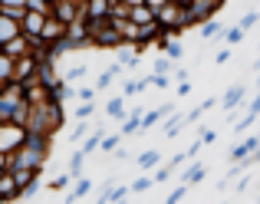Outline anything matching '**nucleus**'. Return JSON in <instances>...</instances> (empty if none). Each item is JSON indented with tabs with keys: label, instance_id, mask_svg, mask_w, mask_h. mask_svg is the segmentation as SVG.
I'll return each mask as SVG.
<instances>
[{
	"label": "nucleus",
	"instance_id": "20e7f679",
	"mask_svg": "<svg viewBox=\"0 0 260 204\" xmlns=\"http://www.w3.org/2000/svg\"><path fill=\"white\" fill-rule=\"evenodd\" d=\"M260 112V96H257V102H254V109H250V115H257Z\"/></svg>",
	"mask_w": 260,
	"mask_h": 204
},
{
	"label": "nucleus",
	"instance_id": "7ed1b4c3",
	"mask_svg": "<svg viewBox=\"0 0 260 204\" xmlns=\"http://www.w3.org/2000/svg\"><path fill=\"white\" fill-rule=\"evenodd\" d=\"M257 23V13H247V17H244V30H247V26H254Z\"/></svg>",
	"mask_w": 260,
	"mask_h": 204
},
{
	"label": "nucleus",
	"instance_id": "f03ea898",
	"mask_svg": "<svg viewBox=\"0 0 260 204\" xmlns=\"http://www.w3.org/2000/svg\"><path fill=\"white\" fill-rule=\"evenodd\" d=\"M254 145H257V142H247V145L234 148V152H231V155H234V158H244V155H247V152H250V148H254Z\"/></svg>",
	"mask_w": 260,
	"mask_h": 204
},
{
	"label": "nucleus",
	"instance_id": "f257e3e1",
	"mask_svg": "<svg viewBox=\"0 0 260 204\" xmlns=\"http://www.w3.org/2000/svg\"><path fill=\"white\" fill-rule=\"evenodd\" d=\"M241 99H244V89L237 86V89H231V92H228V99H224V109H234Z\"/></svg>",
	"mask_w": 260,
	"mask_h": 204
}]
</instances>
